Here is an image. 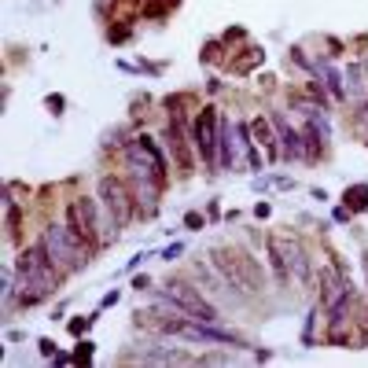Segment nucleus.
<instances>
[{
  "instance_id": "nucleus-1",
  "label": "nucleus",
  "mask_w": 368,
  "mask_h": 368,
  "mask_svg": "<svg viewBox=\"0 0 368 368\" xmlns=\"http://www.w3.org/2000/svg\"><path fill=\"white\" fill-rule=\"evenodd\" d=\"M56 261L48 258L45 251V243H37V247H26V251L19 254V298L30 306V302L37 298H45L56 291Z\"/></svg>"
},
{
  "instance_id": "nucleus-2",
  "label": "nucleus",
  "mask_w": 368,
  "mask_h": 368,
  "mask_svg": "<svg viewBox=\"0 0 368 368\" xmlns=\"http://www.w3.org/2000/svg\"><path fill=\"white\" fill-rule=\"evenodd\" d=\"M45 251L48 258L56 261V266L63 273H74L85 266V247H82V236H77L74 229H63V225H48L45 236H41Z\"/></svg>"
},
{
  "instance_id": "nucleus-3",
  "label": "nucleus",
  "mask_w": 368,
  "mask_h": 368,
  "mask_svg": "<svg viewBox=\"0 0 368 368\" xmlns=\"http://www.w3.org/2000/svg\"><path fill=\"white\" fill-rule=\"evenodd\" d=\"M214 266L225 273V280L232 287H240V291H261L266 280H261V269L254 266L251 258H243L240 251H232V247H214Z\"/></svg>"
},
{
  "instance_id": "nucleus-4",
  "label": "nucleus",
  "mask_w": 368,
  "mask_h": 368,
  "mask_svg": "<svg viewBox=\"0 0 368 368\" xmlns=\"http://www.w3.org/2000/svg\"><path fill=\"white\" fill-rule=\"evenodd\" d=\"M166 298L174 302V309L192 313V321H206V324L217 321V309L210 306V302H206L199 291H195V287L184 284V280H169V284H166Z\"/></svg>"
},
{
  "instance_id": "nucleus-5",
  "label": "nucleus",
  "mask_w": 368,
  "mask_h": 368,
  "mask_svg": "<svg viewBox=\"0 0 368 368\" xmlns=\"http://www.w3.org/2000/svg\"><path fill=\"white\" fill-rule=\"evenodd\" d=\"M100 199L118 225H125V221L133 217V199H129V192L118 181H100Z\"/></svg>"
},
{
  "instance_id": "nucleus-6",
  "label": "nucleus",
  "mask_w": 368,
  "mask_h": 368,
  "mask_svg": "<svg viewBox=\"0 0 368 368\" xmlns=\"http://www.w3.org/2000/svg\"><path fill=\"white\" fill-rule=\"evenodd\" d=\"M125 155H129V162H133V166H140V169H148V174H155V177H166V162H162V155L159 151H155V144L151 140H133V144H129V148H125Z\"/></svg>"
},
{
  "instance_id": "nucleus-7",
  "label": "nucleus",
  "mask_w": 368,
  "mask_h": 368,
  "mask_svg": "<svg viewBox=\"0 0 368 368\" xmlns=\"http://www.w3.org/2000/svg\"><path fill=\"white\" fill-rule=\"evenodd\" d=\"M195 144H199L206 166H214L217 162V114L210 107L199 114V122H195Z\"/></svg>"
},
{
  "instance_id": "nucleus-8",
  "label": "nucleus",
  "mask_w": 368,
  "mask_h": 368,
  "mask_svg": "<svg viewBox=\"0 0 368 368\" xmlns=\"http://www.w3.org/2000/svg\"><path fill=\"white\" fill-rule=\"evenodd\" d=\"M70 229H74L77 236H89V232H92V206H89L85 199L70 206Z\"/></svg>"
},
{
  "instance_id": "nucleus-9",
  "label": "nucleus",
  "mask_w": 368,
  "mask_h": 368,
  "mask_svg": "<svg viewBox=\"0 0 368 368\" xmlns=\"http://www.w3.org/2000/svg\"><path fill=\"white\" fill-rule=\"evenodd\" d=\"M321 280H324V302H328V306H335L339 298H346V295H350L346 287L339 284V276H335L332 269H324V273H321Z\"/></svg>"
},
{
  "instance_id": "nucleus-10",
  "label": "nucleus",
  "mask_w": 368,
  "mask_h": 368,
  "mask_svg": "<svg viewBox=\"0 0 368 368\" xmlns=\"http://www.w3.org/2000/svg\"><path fill=\"white\" fill-rule=\"evenodd\" d=\"M169 144H174V151H177V162L181 166H188L192 159H188V148H184V140H181V122H174V125H169Z\"/></svg>"
},
{
  "instance_id": "nucleus-11",
  "label": "nucleus",
  "mask_w": 368,
  "mask_h": 368,
  "mask_svg": "<svg viewBox=\"0 0 368 368\" xmlns=\"http://www.w3.org/2000/svg\"><path fill=\"white\" fill-rule=\"evenodd\" d=\"M254 137L269 148V155H276V148H273V133H269V122H261V118H258V122H254Z\"/></svg>"
},
{
  "instance_id": "nucleus-12",
  "label": "nucleus",
  "mask_w": 368,
  "mask_h": 368,
  "mask_svg": "<svg viewBox=\"0 0 368 368\" xmlns=\"http://www.w3.org/2000/svg\"><path fill=\"white\" fill-rule=\"evenodd\" d=\"M280 133H284V140H287V155H298V137H295L284 122H280Z\"/></svg>"
},
{
  "instance_id": "nucleus-13",
  "label": "nucleus",
  "mask_w": 368,
  "mask_h": 368,
  "mask_svg": "<svg viewBox=\"0 0 368 368\" xmlns=\"http://www.w3.org/2000/svg\"><path fill=\"white\" fill-rule=\"evenodd\" d=\"M350 203L358 206V210H361V206H368V188H353V192H350Z\"/></svg>"
},
{
  "instance_id": "nucleus-14",
  "label": "nucleus",
  "mask_w": 368,
  "mask_h": 368,
  "mask_svg": "<svg viewBox=\"0 0 368 368\" xmlns=\"http://www.w3.org/2000/svg\"><path fill=\"white\" fill-rule=\"evenodd\" d=\"M184 225H188V229H203V217L199 214H188V217H184Z\"/></svg>"
}]
</instances>
